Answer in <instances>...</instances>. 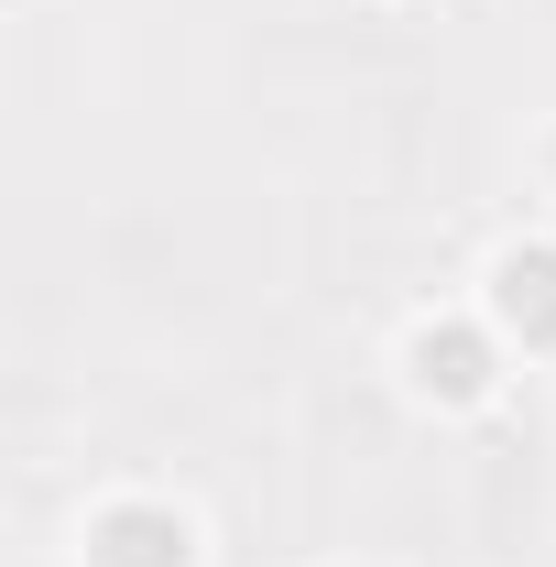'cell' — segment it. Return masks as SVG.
Segmentation results:
<instances>
[{
	"instance_id": "6da1fadb",
	"label": "cell",
	"mask_w": 556,
	"mask_h": 567,
	"mask_svg": "<svg viewBox=\"0 0 556 567\" xmlns=\"http://www.w3.org/2000/svg\"><path fill=\"white\" fill-rule=\"evenodd\" d=\"M502 328L491 317H425L415 339H404V382H415L436 415H481L491 393H502Z\"/></svg>"
},
{
	"instance_id": "7a4b0ae2",
	"label": "cell",
	"mask_w": 556,
	"mask_h": 567,
	"mask_svg": "<svg viewBox=\"0 0 556 567\" xmlns=\"http://www.w3.org/2000/svg\"><path fill=\"white\" fill-rule=\"evenodd\" d=\"M481 317L502 328V350H524V360L556 350V240H502V251H491Z\"/></svg>"
},
{
	"instance_id": "3957f363",
	"label": "cell",
	"mask_w": 556,
	"mask_h": 567,
	"mask_svg": "<svg viewBox=\"0 0 556 567\" xmlns=\"http://www.w3.org/2000/svg\"><path fill=\"white\" fill-rule=\"evenodd\" d=\"M76 567H197V524L175 502H153V492H121V502L87 513Z\"/></svg>"
},
{
	"instance_id": "277c9868",
	"label": "cell",
	"mask_w": 556,
	"mask_h": 567,
	"mask_svg": "<svg viewBox=\"0 0 556 567\" xmlns=\"http://www.w3.org/2000/svg\"><path fill=\"white\" fill-rule=\"evenodd\" d=\"M546 186H556V132H546Z\"/></svg>"
}]
</instances>
